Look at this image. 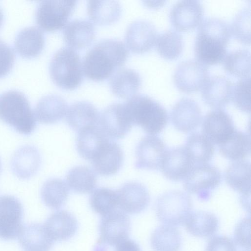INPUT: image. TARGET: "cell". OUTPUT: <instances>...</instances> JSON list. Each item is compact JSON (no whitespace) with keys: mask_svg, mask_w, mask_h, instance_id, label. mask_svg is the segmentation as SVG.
<instances>
[{"mask_svg":"<svg viewBox=\"0 0 251 251\" xmlns=\"http://www.w3.org/2000/svg\"><path fill=\"white\" fill-rule=\"evenodd\" d=\"M192 209V200L187 193L172 190L165 192L158 198L156 214L158 220L163 224L179 226L185 222Z\"/></svg>","mask_w":251,"mask_h":251,"instance_id":"6","label":"cell"},{"mask_svg":"<svg viewBox=\"0 0 251 251\" xmlns=\"http://www.w3.org/2000/svg\"><path fill=\"white\" fill-rule=\"evenodd\" d=\"M235 129L231 117L223 109H215L207 113L202 125V134L218 146L227 141Z\"/></svg>","mask_w":251,"mask_h":251,"instance_id":"15","label":"cell"},{"mask_svg":"<svg viewBox=\"0 0 251 251\" xmlns=\"http://www.w3.org/2000/svg\"><path fill=\"white\" fill-rule=\"evenodd\" d=\"M231 35L230 26L223 19L208 17L202 21L194 45L197 60L205 65L222 62L226 54V47Z\"/></svg>","mask_w":251,"mask_h":251,"instance_id":"1","label":"cell"},{"mask_svg":"<svg viewBox=\"0 0 251 251\" xmlns=\"http://www.w3.org/2000/svg\"><path fill=\"white\" fill-rule=\"evenodd\" d=\"M18 237L24 251H50L54 242L44 225L39 223L23 226Z\"/></svg>","mask_w":251,"mask_h":251,"instance_id":"25","label":"cell"},{"mask_svg":"<svg viewBox=\"0 0 251 251\" xmlns=\"http://www.w3.org/2000/svg\"><path fill=\"white\" fill-rule=\"evenodd\" d=\"M194 163L184 147L167 150L160 169L167 178L172 181L183 180Z\"/></svg>","mask_w":251,"mask_h":251,"instance_id":"21","label":"cell"},{"mask_svg":"<svg viewBox=\"0 0 251 251\" xmlns=\"http://www.w3.org/2000/svg\"><path fill=\"white\" fill-rule=\"evenodd\" d=\"M124 153L116 142L107 139L100 147L90 161L94 171L102 176L117 173L123 166Z\"/></svg>","mask_w":251,"mask_h":251,"instance_id":"18","label":"cell"},{"mask_svg":"<svg viewBox=\"0 0 251 251\" xmlns=\"http://www.w3.org/2000/svg\"><path fill=\"white\" fill-rule=\"evenodd\" d=\"M69 190L64 180L58 178L47 180L41 189V198L43 203L49 208L58 209L66 203Z\"/></svg>","mask_w":251,"mask_h":251,"instance_id":"36","label":"cell"},{"mask_svg":"<svg viewBox=\"0 0 251 251\" xmlns=\"http://www.w3.org/2000/svg\"><path fill=\"white\" fill-rule=\"evenodd\" d=\"M1 162H0V170H1Z\"/></svg>","mask_w":251,"mask_h":251,"instance_id":"51","label":"cell"},{"mask_svg":"<svg viewBox=\"0 0 251 251\" xmlns=\"http://www.w3.org/2000/svg\"><path fill=\"white\" fill-rule=\"evenodd\" d=\"M205 251H236V245L230 238L216 235L208 241Z\"/></svg>","mask_w":251,"mask_h":251,"instance_id":"46","label":"cell"},{"mask_svg":"<svg viewBox=\"0 0 251 251\" xmlns=\"http://www.w3.org/2000/svg\"><path fill=\"white\" fill-rule=\"evenodd\" d=\"M233 87V84L225 76H212L202 88V99L210 107L222 109L232 100Z\"/></svg>","mask_w":251,"mask_h":251,"instance_id":"20","label":"cell"},{"mask_svg":"<svg viewBox=\"0 0 251 251\" xmlns=\"http://www.w3.org/2000/svg\"><path fill=\"white\" fill-rule=\"evenodd\" d=\"M225 71L232 76L241 78L250 76L251 54L246 49L231 51L226 55L223 61Z\"/></svg>","mask_w":251,"mask_h":251,"instance_id":"39","label":"cell"},{"mask_svg":"<svg viewBox=\"0 0 251 251\" xmlns=\"http://www.w3.org/2000/svg\"><path fill=\"white\" fill-rule=\"evenodd\" d=\"M63 35L66 44L74 50H81L89 46L95 36V28L91 22L74 19L65 26Z\"/></svg>","mask_w":251,"mask_h":251,"instance_id":"26","label":"cell"},{"mask_svg":"<svg viewBox=\"0 0 251 251\" xmlns=\"http://www.w3.org/2000/svg\"><path fill=\"white\" fill-rule=\"evenodd\" d=\"M133 123L125 103H113L100 114L98 126L111 140L124 138L130 130Z\"/></svg>","mask_w":251,"mask_h":251,"instance_id":"10","label":"cell"},{"mask_svg":"<svg viewBox=\"0 0 251 251\" xmlns=\"http://www.w3.org/2000/svg\"><path fill=\"white\" fill-rule=\"evenodd\" d=\"M250 76L241 78L233 85L232 100L235 106L246 113L251 112Z\"/></svg>","mask_w":251,"mask_h":251,"instance_id":"43","label":"cell"},{"mask_svg":"<svg viewBox=\"0 0 251 251\" xmlns=\"http://www.w3.org/2000/svg\"><path fill=\"white\" fill-rule=\"evenodd\" d=\"M76 3V0L40 1L35 12L36 23L47 31L60 29L66 25Z\"/></svg>","mask_w":251,"mask_h":251,"instance_id":"9","label":"cell"},{"mask_svg":"<svg viewBox=\"0 0 251 251\" xmlns=\"http://www.w3.org/2000/svg\"><path fill=\"white\" fill-rule=\"evenodd\" d=\"M125 104L133 125L139 126L150 135L160 133L168 123V115L165 108L146 95L135 94Z\"/></svg>","mask_w":251,"mask_h":251,"instance_id":"4","label":"cell"},{"mask_svg":"<svg viewBox=\"0 0 251 251\" xmlns=\"http://www.w3.org/2000/svg\"><path fill=\"white\" fill-rule=\"evenodd\" d=\"M54 241H63L72 238L76 233L78 225L71 212L64 210L52 213L43 224Z\"/></svg>","mask_w":251,"mask_h":251,"instance_id":"22","label":"cell"},{"mask_svg":"<svg viewBox=\"0 0 251 251\" xmlns=\"http://www.w3.org/2000/svg\"><path fill=\"white\" fill-rule=\"evenodd\" d=\"M87 10L89 18L94 23L108 25L119 20L122 9L116 0H88Z\"/></svg>","mask_w":251,"mask_h":251,"instance_id":"31","label":"cell"},{"mask_svg":"<svg viewBox=\"0 0 251 251\" xmlns=\"http://www.w3.org/2000/svg\"><path fill=\"white\" fill-rule=\"evenodd\" d=\"M66 178L68 187L73 192L80 194L93 192L97 182L95 172L86 166H77L71 168Z\"/></svg>","mask_w":251,"mask_h":251,"instance_id":"35","label":"cell"},{"mask_svg":"<svg viewBox=\"0 0 251 251\" xmlns=\"http://www.w3.org/2000/svg\"><path fill=\"white\" fill-rule=\"evenodd\" d=\"M144 2H145V4L148 7L152 8L157 7V8H158V7L161 6L163 4H164V1H159L157 3H151L149 1H145Z\"/></svg>","mask_w":251,"mask_h":251,"instance_id":"48","label":"cell"},{"mask_svg":"<svg viewBox=\"0 0 251 251\" xmlns=\"http://www.w3.org/2000/svg\"><path fill=\"white\" fill-rule=\"evenodd\" d=\"M128 54L121 41L115 39L100 40L85 56L82 63L84 74L94 81L105 80L125 63Z\"/></svg>","mask_w":251,"mask_h":251,"instance_id":"2","label":"cell"},{"mask_svg":"<svg viewBox=\"0 0 251 251\" xmlns=\"http://www.w3.org/2000/svg\"><path fill=\"white\" fill-rule=\"evenodd\" d=\"M173 77L178 89L193 93L202 89L209 78V71L206 65L197 60H188L176 67Z\"/></svg>","mask_w":251,"mask_h":251,"instance_id":"11","label":"cell"},{"mask_svg":"<svg viewBox=\"0 0 251 251\" xmlns=\"http://www.w3.org/2000/svg\"><path fill=\"white\" fill-rule=\"evenodd\" d=\"M231 33L243 44L251 43V8L244 7L234 17L231 26Z\"/></svg>","mask_w":251,"mask_h":251,"instance_id":"42","label":"cell"},{"mask_svg":"<svg viewBox=\"0 0 251 251\" xmlns=\"http://www.w3.org/2000/svg\"><path fill=\"white\" fill-rule=\"evenodd\" d=\"M240 251H250V250H244Z\"/></svg>","mask_w":251,"mask_h":251,"instance_id":"50","label":"cell"},{"mask_svg":"<svg viewBox=\"0 0 251 251\" xmlns=\"http://www.w3.org/2000/svg\"><path fill=\"white\" fill-rule=\"evenodd\" d=\"M41 163V155L37 149L31 145H25L14 153L11 166L18 178L28 179L36 173Z\"/></svg>","mask_w":251,"mask_h":251,"instance_id":"24","label":"cell"},{"mask_svg":"<svg viewBox=\"0 0 251 251\" xmlns=\"http://www.w3.org/2000/svg\"><path fill=\"white\" fill-rule=\"evenodd\" d=\"M116 191L118 206L125 213L138 214L148 207L150 201L147 188L139 182L125 183Z\"/></svg>","mask_w":251,"mask_h":251,"instance_id":"17","label":"cell"},{"mask_svg":"<svg viewBox=\"0 0 251 251\" xmlns=\"http://www.w3.org/2000/svg\"><path fill=\"white\" fill-rule=\"evenodd\" d=\"M234 243L244 250H250V217L242 219L237 225L234 235Z\"/></svg>","mask_w":251,"mask_h":251,"instance_id":"44","label":"cell"},{"mask_svg":"<svg viewBox=\"0 0 251 251\" xmlns=\"http://www.w3.org/2000/svg\"><path fill=\"white\" fill-rule=\"evenodd\" d=\"M89 204L96 213L102 216L108 214L118 206L117 191L105 187L98 188L91 193Z\"/></svg>","mask_w":251,"mask_h":251,"instance_id":"41","label":"cell"},{"mask_svg":"<svg viewBox=\"0 0 251 251\" xmlns=\"http://www.w3.org/2000/svg\"><path fill=\"white\" fill-rule=\"evenodd\" d=\"M15 59V55L13 49L0 38V77L10 72Z\"/></svg>","mask_w":251,"mask_h":251,"instance_id":"45","label":"cell"},{"mask_svg":"<svg viewBox=\"0 0 251 251\" xmlns=\"http://www.w3.org/2000/svg\"><path fill=\"white\" fill-rule=\"evenodd\" d=\"M203 16V8L199 0H184L173 5L170 12L172 25L179 31L193 29L201 24Z\"/></svg>","mask_w":251,"mask_h":251,"instance_id":"16","label":"cell"},{"mask_svg":"<svg viewBox=\"0 0 251 251\" xmlns=\"http://www.w3.org/2000/svg\"><path fill=\"white\" fill-rule=\"evenodd\" d=\"M49 70L53 81L63 89H75L83 79L80 56L69 47L62 48L55 52L50 60Z\"/></svg>","mask_w":251,"mask_h":251,"instance_id":"5","label":"cell"},{"mask_svg":"<svg viewBox=\"0 0 251 251\" xmlns=\"http://www.w3.org/2000/svg\"><path fill=\"white\" fill-rule=\"evenodd\" d=\"M23 207L15 197H0V238L14 240L18 237L23 227Z\"/></svg>","mask_w":251,"mask_h":251,"instance_id":"12","label":"cell"},{"mask_svg":"<svg viewBox=\"0 0 251 251\" xmlns=\"http://www.w3.org/2000/svg\"><path fill=\"white\" fill-rule=\"evenodd\" d=\"M0 119L23 135H30L37 126L34 113L27 97L17 90H9L0 95Z\"/></svg>","mask_w":251,"mask_h":251,"instance_id":"3","label":"cell"},{"mask_svg":"<svg viewBox=\"0 0 251 251\" xmlns=\"http://www.w3.org/2000/svg\"><path fill=\"white\" fill-rule=\"evenodd\" d=\"M66 121L77 132L98 126L100 114L91 102L80 101L73 103L67 109Z\"/></svg>","mask_w":251,"mask_h":251,"instance_id":"23","label":"cell"},{"mask_svg":"<svg viewBox=\"0 0 251 251\" xmlns=\"http://www.w3.org/2000/svg\"><path fill=\"white\" fill-rule=\"evenodd\" d=\"M194 164L207 163L214 153V144L203 134L193 133L184 147Z\"/></svg>","mask_w":251,"mask_h":251,"instance_id":"37","label":"cell"},{"mask_svg":"<svg viewBox=\"0 0 251 251\" xmlns=\"http://www.w3.org/2000/svg\"><path fill=\"white\" fill-rule=\"evenodd\" d=\"M115 251H141V249L137 242L127 238L116 246Z\"/></svg>","mask_w":251,"mask_h":251,"instance_id":"47","label":"cell"},{"mask_svg":"<svg viewBox=\"0 0 251 251\" xmlns=\"http://www.w3.org/2000/svg\"><path fill=\"white\" fill-rule=\"evenodd\" d=\"M226 183L241 196L251 194V164L247 160H238L231 163L224 175Z\"/></svg>","mask_w":251,"mask_h":251,"instance_id":"30","label":"cell"},{"mask_svg":"<svg viewBox=\"0 0 251 251\" xmlns=\"http://www.w3.org/2000/svg\"><path fill=\"white\" fill-rule=\"evenodd\" d=\"M99 228L100 237L94 251H106L107 246H116L128 238L130 218L126 213L116 209L102 216Z\"/></svg>","mask_w":251,"mask_h":251,"instance_id":"7","label":"cell"},{"mask_svg":"<svg viewBox=\"0 0 251 251\" xmlns=\"http://www.w3.org/2000/svg\"><path fill=\"white\" fill-rule=\"evenodd\" d=\"M157 37L155 26L151 22L138 20L128 26L125 40L127 48L132 52L144 53L152 49Z\"/></svg>","mask_w":251,"mask_h":251,"instance_id":"14","label":"cell"},{"mask_svg":"<svg viewBox=\"0 0 251 251\" xmlns=\"http://www.w3.org/2000/svg\"><path fill=\"white\" fill-rule=\"evenodd\" d=\"M141 78L136 71L128 68L117 70L109 80L112 93L121 98H129L136 94L141 85Z\"/></svg>","mask_w":251,"mask_h":251,"instance_id":"29","label":"cell"},{"mask_svg":"<svg viewBox=\"0 0 251 251\" xmlns=\"http://www.w3.org/2000/svg\"><path fill=\"white\" fill-rule=\"evenodd\" d=\"M108 139L98 126L85 129L78 132L76 141L77 151L82 158L91 161Z\"/></svg>","mask_w":251,"mask_h":251,"instance_id":"33","label":"cell"},{"mask_svg":"<svg viewBox=\"0 0 251 251\" xmlns=\"http://www.w3.org/2000/svg\"><path fill=\"white\" fill-rule=\"evenodd\" d=\"M185 223L187 231L198 237H211L217 231L219 227L217 217L206 211L191 212Z\"/></svg>","mask_w":251,"mask_h":251,"instance_id":"32","label":"cell"},{"mask_svg":"<svg viewBox=\"0 0 251 251\" xmlns=\"http://www.w3.org/2000/svg\"><path fill=\"white\" fill-rule=\"evenodd\" d=\"M221 179L220 170L214 166L208 163L194 164L183 179V187L188 193L197 195L201 201H207Z\"/></svg>","mask_w":251,"mask_h":251,"instance_id":"8","label":"cell"},{"mask_svg":"<svg viewBox=\"0 0 251 251\" xmlns=\"http://www.w3.org/2000/svg\"><path fill=\"white\" fill-rule=\"evenodd\" d=\"M218 146L220 153L225 158L234 161L241 160L250 153V136L235 129L227 141Z\"/></svg>","mask_w":251,"mask_h":251,"instance_id":"34","label":"cell"},{"mask_svg":"<svg viewBox=\"0 0 251 251\" xmlns=\"http://www.w3.org/2000/svg\"><path fill=\"white\" fill-rule=\"evenodd\" d=\"M167 150L165 143L159 137L151 135L144 136L136 148L135 168L137 169L159 170Z\"/></svg>","mask_w":251,"mask_h":251,"instance_id":"13","label":"cell"},{"mask_svg":"<svg viewBox=\"0 0 251 251\" xmlns=\"http://www.w3.org/2000/svg\"><path fill=\"white\" fill-rule=\"evenodd\" d=\"M68 105L61 96L49 94L42 97L36 103L34 111L36 120L45 124L58 123L66 115Z\"/></svg>","mask_w":251,"mask_h":251,"instance_id":"27","label":"cell"},{"mask_svg":"<svg viewBox=\"0 0 251 251\" xmlns=\"http://www.w3.org/2000/svg\"><path fill=\"white\" fill-rule=\"evenodd\" d=\"M150 241L154 251H178L181 236L177 229L165 225L158 226L152 232Z\"/></svg>","mask_w":251,"mask_h":251,"instance_id":"38","label":"cell"},{"mask_svg":"<svg viewBox=\"0 0 251 251\" xmlns=\"http://www.w3.org/2000/svg\"><path fill=\"white\" fill-rule=\"evenodd\" d=\"M3 21V11H2V9H1V8L0 7V27L1 26V25L2 24Z\"/></svg>","mask_w":251,"mask_h":251,"instance_id":"49","label":"cell"},{"mask_svg":"<svg viewBox=\"0 0 251 251\" xmlns=\"http://www.w3.org/2000/svg\"><path fill=\"white\" fill-rule=\"evenodd\" d=\"M156 47L160 55L164 59L177 58L183 49V39L181 34L173 29L166 30L157 36Z\"/></svg>","mask_w":251,"mask_h":251,"instance_id":"40","label":"cell"},{"mask_svg":"<svg viewBox=\"0 0 251 251\" xmlns=\"http://www.w3.org/2000/svg\"><path fill=\"white\" fill-rule=\"evenodd\" d=\"M170 118L176 129L187 133L198 127L202 120V114L199 105L194 100L183 98L173 106Z\"/></svg>","mask_w":251,"mask_h":251,"instance_id":"19","label":"cell"},{"mask_svg":"<svg viewBox=\"0 0 251 251\" xmlns=\"http://www.w3.org/2000/svg\"><path fill=\"white\" fill-rule=\"evenodd\" d=\"M45 44V36L40 29L35 26L25 27L16 35L14 47L22 56L32 58L42 51Z\"/></svg>","mask_w":251,"mask_h":251,"instance_id":"28","label":"cell"}]
</instances>
